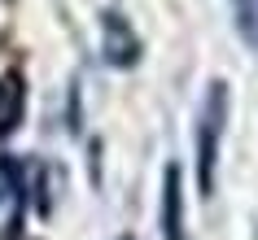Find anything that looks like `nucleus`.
<instances>
[{
  "label": "nucleus",
  "mask_w": 258,
  "mask_h": 240,
  "mask_svg": "<svg viewBox=\"0 0 258 240\" xmlns=\"http://www.w3.org/2000/svg\"><path fill=\"white\" fill-rule=\"evenodd\" d=\"M228 105H232L228 83L215 79L202 96V109H197V188H202V197H215L219 144H223V127H228Z\"/></svg>",
  "instance_id": "obj_1"
},
{
  "label": "nucleus",
  "mask_w": 258,
  "mask_h": 240,
  "mask_svg": "<svg viewBox=\"0 0 258 240\" xmlns=\"http://www.w3.org/2000/svg\"><path fill=\"white\" fill-rule=\"evenodd\" d=\"M145 53V44H140L136 27L127 22V14L118 9H105L101 14V57H105V66L114 70H132Z\"/></svg>",
  "instance_id": "obj_2"
},
{
  "label": "nucleus",
  "mask_w": 258,
  "mask_h": 240,
  "mask_svg": "<svg viewBox=\"0 0 258 240\" xmlns=\"http://www.w3.org/2000/svg\"><path fill=\"white\" fill-rule=\"evenodd\" d=\"M22 118H27V79L18 70H5L0 74V140H9L22 127Z\"/></svg>",
  "instance_id": "obj_3"
},
{
  "label": "nucleus",
  "mask_w": 258,
  "mask_h": 240,
  "mask_svg": "<svg viewBox=\"0 0 258 240\" xmlns=\"http://www.w3.org/2000/svg\"><path fill=\"white\" fill-rule=\"evenodd\" d=\"M162 236L166 240H188L184 231V184H179V166L162 171Z\"/></svg>",
  "instance_id": "obj_4"
},
{
  "label": "nucleus",
  "mask_w": 258,
  "mask_h": 240,
  "mask_svg": "<svg viewBox=\"0 0 258 240\" xmlns=\"http://www.w3.org/2000/svg\"><path fill=\"white\" fill-rule=\"evenodd\" d=\"M232 18H236V31L249 48H258V0H232Z\"/></svg>",
  "instance_id": "obj_5"
},
{
  "label": "nucleus",
  "mask_w": 258,
  "mask_h": 240,
  "mask_svg": "<svg viewBox=\"0 0 258 240\" xmlns=\"http://www.w3.org/2000/svg\"><path fill=\"white\" fill-rule=\"evenodd\" d=\"M122 240H127V236H122Z\"/></svg>",
  "instance_id": "obj_6"
}]
</instances>
